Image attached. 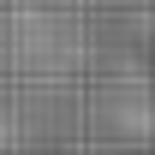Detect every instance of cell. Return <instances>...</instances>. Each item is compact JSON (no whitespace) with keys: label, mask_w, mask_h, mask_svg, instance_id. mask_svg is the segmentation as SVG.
I'll use <instances>...</instances> for the list:
<instances>
[{"label":"cell","mask_w":155,"mask_h":155,"mask_svg":"<svg viewBox=\"0 0 155 155\" xmlns=\"http://www.w3.org/2000/svg\"><path fill=\"white\" fill-rule=\"evenodd\" d=\"M107 119L131 137H155V72L119 66L114 84H107Z\"/></svg>","instance_id":"1"}]
</instances>
